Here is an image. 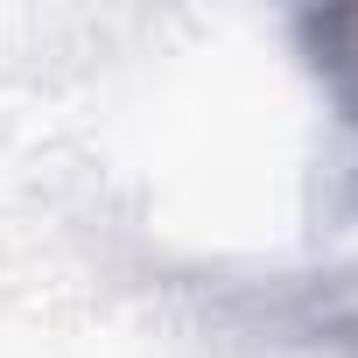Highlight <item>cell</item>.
Segmentation results:
<instances>
[{"mask_svg":"<svg viewBox=\"0 0 358 358\" xmlns=\"http://www.w3.org/2000/svg\"><path fill=\"white\" fill-rule=\"evenodd\" d=\"M302 50H309V71L323 78V92L337 99V113L358 127V8H323V15H302L295 22Z\"/></svg>","mask_w":358,"mask_h":358,"instance_id":"cell-1","label":"cell"}]
</instances>
